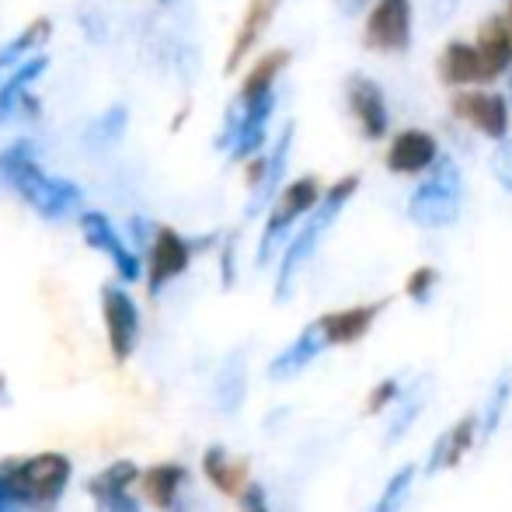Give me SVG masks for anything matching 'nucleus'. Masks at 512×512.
I'll list each match as a JSON object with an SVG mask.
<instances>
[{
  "mask_svg": "<svg viewBox=\"0 0 512 512\" xmlns=\"http://www.w3.org/2000/svg\"><path fill=\"white\" fill-rule=\"evenodd\" d=\"M0 189L18 192L42 220H67L81 206V189L70 178H53L42 171L32 140H14L0 150Z\"/></svg>",
  "mask_w": 512,
  "mask_h": 512,
  "instance_id": "obj_1",
  "label": "nucleus"
},
{
  "mask_svg": "<svg viewBox=\"0 0 512 512\" xmlns=\"http://www.w3.org/2000/svg\"><path fill=\"white\" fill-rule=\"evenodd\" d=\"M359 182H363L359 175H345V178H338L331 189L321 192L317 206L307 213V223L297 230V237H293L290 248H286V255H283V265H279V279H276V300L290 297L297 272L310 262V255H314L317 244L324 241V234L331 230V223L338 220V213H342V209L349 206V199L359 192Z\"/></svg>",
  "mask_w": 512,
  "mask_h": 512,
  "instance_id": "obj_2",
  "label": "nucleus"
},
{
  "mask_svg": "<svg viewBox=\"0 0 512 512\" xmlns=\"http://www.w3.org/2000/svg\"><path fill=\"white\" fill-rule=\"evenodd\" d=\"M70 464L63 453H39V457L18 460L11 467H0L4 488L18 506H28L32 512H49L60 502L63 488L70 485Z\"/></svg>",
  "mask_w": 512,
  "mask_h": 512,
  "instance_id": "obj_3",
  "label": "nucleus"
},
{
  "mask_svg": "<svg viewBox=\"0 0 512 512\" xmlns=\"http://www.w3.org/2000/svg\"><path fill=\"white\" fill-rule=\"evenodd\" d=\"M460 206H464V182H460L457 161L439 154L436 161H432L425 182H418V189L411 192L408 220L425 230H439V227L457 223Z\"/></svg>",
  "mask_w": 512,
  "mask_h": 512,
  "instance_id": "obj_4",
  "label": "nucleus"
},
{
  "mask_svg": "<svg viewBox=\"0 0 512 512\" xmlns=\"http://www.w3.org/2000/svg\"><path fill=\"white\" fill-rule=\"evenodd\" d=\"M321 199V182L314 175H304L297 182H290L283 192H276L269 209V220H265L262 241H258V265H269V258L276 255V248L286 241V234L293 230V223L304 220L310 209Z\"/></svg>",
  "mask_w": 512,
  "mask_h": 512,
  "instance_id": "obj_5",
  "label": "nucleus"
},
{
  "mask_svg": "<svg viewBox=\"0 0 512 512\" xmlns=\"http://www.w3.org/2000/svg\"><path fill=\"white\" fill-rule=\"evenodd\" d=\"M363 46L373 53H408L411 0H373L370 14H366Z\"/></svg>",
  "mask_w": 512,
  "mask_h": 512,
  "instance_id": "obj_6",
  "label": "nucleus"
},
{
  "mask_svg": "<svg viewBox=\"0 0 512 512\" xmlns=\"http://www.w3.org/2000/svg\"><path fill=\"white\" fill-rule=\"evenodd\" d=\"M196 244L185 241L175 227H154V237L147 241V293L161 297V290L178 279L192 262Z\"/></svg>",
  "mask_w": 512,
  "mask_h": 512,
  "instance_id": "obj_7",
  "label": "nucleus"
},
{
  "mask_svg": "<svg viewBox=\"0 0 512 512\" xmlns=\"http://www.w3.org/2000/svg\"><path fill=\"white\" fill-rule=\"evenodd\" d=\"M345 105H349V115L356 119L363 140H384L387 126H391V112H387L384 88L370 74H359L356 70V74L345 77Z\"/></svg>",
  "mask_w": 512,
  "mask_h": 512,
  "instance_id": "obj_8",
  "label": "nucleus"
},
{
  "mask_svg": "<svg viewBox=\"0 0 512 512\" xmlns=\"http://www.w3.org/2000/svg\"><path fill=\"white\" fill-rule=\"evenodd\" d=\"M102 314L108 331V349H112L115 363H126L136 352L140 342V310H136L133 297L122 286H102Z\"/></svg>",
  "mask_w": 512,
  "mask_h": 512,
  "instance_id": "obj_9",
  "label": "nucleus"
},
{
  "mask_svg": "<svg viewBox=\"0 0 512 512\" xmlns=\"http://www.w3.org/2000/svg\"><path fill=\"white\" fill-rule=\"evenodd\" d=\"M453 115L471 122L488 140H506L509 133V102L495 91H460L453 95Z\"/></svg>",
  "mask_w": 512,
  "mask_h": 512,
  "instance_id": "obj_10",
  "label": "nucleus"
},
{
  "mask_svg": "<svg viewBox=\"0 0 512 512\" xmlns=\"http://www.w3.org/2000/svg\"><path fill=\"white\" fill-rule=\"evenodd\" d=\"M81 234H84V241H88V248L112 258L122 283H136V279H140V258L126 248V241H122L119 234H115L112 220H108L105 213H81Z\"/></svg>",
  "mask_w": 512,
  "mask_h": 512,
  "instance_id": "obj_11",
  "label": "nucleus"
},
{
  "mask_svg": "<svg viewBox=\"0 0 512 512\" xmlns=\"http://www.w3.org/2000/svg\"><path fill=\"white\" fill-rule=\"evenodd\" d=\"M391 300H373V304H359V307H345V310H331V314L317 317V331H321L324 345H352L373 328L380 314L387 310Z\"/></svg>",
  "mask_w": 512,
  "mask_h": 512,
  "instance_id": "obj_12",
  "label": "nucleus"
},
{
  "mask_svg": "<svg viewBox=\"0 0 512 512\" xmlns=\"http://www.w3.org/2000/svg\"><path fill=\"white\" fill-rule=\"evenodd\" d=\"M439 157V143L432 133L425 129H401L398 136L387 147V171L391 175H422V171L432 168V161Z\"/></svg>",
  "mask_w": 512,
  "mask_h": 512,
  "instance_id": "obj_13",
  "label": "nucleus"
},
{
  "mask_svg": "<svg viewBox=\"0 0 512 512\" xmlns=\"http://www.w3.org/2000/svg\"><path fill=\"white\" fill-rule=\"evenodd\" d=\"M136 478H140V471H136V464H129V460H119V464L105 467L102 474H95V478L88 481V492H91V499H95L98 512H143L140 502L126 492L129 481H136Z\"/></svg>",
  "mask_w": 512,
  "mask_h": 512,
  "instance_id": "obj_14",
  "label": "nucleus"
},
{
  "mask_svg": "<svg viewBox=\"0 0 512 512\" xmlns=\"http://www.w3.org/2000/svg\"><path fill=\"white\" fill-rule=\"evenodd\" d=\"M279 4H283V0H248V11H244L241 25H237L234 42H230V53H227V63H223V74H237V67H241V63L248 60L251 53H255L258 39H262L265 28L272 25Z\"/></svg>",
  "mask_w": 512,
  "mask_h": 512,
  "instance_id": "obj_15",
  "label": "nucleus"
},
{
  "mask_svg": "<svg viewBox=\"0 0 512 512\" xmlns=\"http://www.w3.org/2000/svg\"><path fill=\"white\" fill-rule=\"evenodd\" d=\"M485 67V84L499 81L502 74H509L512 67V32L502 14H492L478 25V42H474Z\"/></svg>",
  "mask_w": 512,
  "mask_h": 512,
  "instance_id": "obj_16",
  "label": "nucleus"
},
{
  "mask_svg": "<svg viewBox=\"0 0 512 512\" xmlns=\"http://www.w3.org/2000/svg\"><path fill=\"white\" fill-rule=\"evenodd\" d=\"M293 133H297V126H293V122H286L283 133H279V140H276V147H272V154L265 157V175H262V182H258V189H251L248 216H255L258 209L269 206L272 199H276L279 182H283V175H286V164H290Z\"/></svg>",
  "mask_w": 512,
  "mask_h": 512,
  "instance_id": "obj_17",
  "label": "nucleus"
},
{
  "mask_svg": "<svg viewBox=\"0 0 512 512\" xmlns=\"http://www.w3.org/2000/svg\"><path fill=\"white\" fill-rule=\"evenodd\" d=\"M324 349H328V345H324V338H321V331H317V324H307V328L297 335V342H290L269 363V377L272 380H290V377H297V373L307 370V366L314 363V359L321 356Z\"/></svg>",
  "mask_w": 512,
  "mask_h": 512,
  "instance_id": "obj_18",
  "label": "nucleus"
},
{
  "mask_svg": "<svg viewBox=\"0 0 512 512\" xmlns=\"http://www.w3.org/2000/svg\"><path fill=\"white\" fill-rule=\"evenodd\" d=\"M439 77H443L450 88H467V84H485V67H481V56L471 42L453 39L450 46L439 56Z\"/></svg>",
  "mask_w": 512,
  "mask_h": 512,
  "instance_id": "obj_19",
  "label": "nucleus"
},
{
  "mask_svg": "<svg viewBox=\"0 0 512 512\" xmlns=\"http://www.w3.org/2000/svg\"><path fill=\"white\" fill-rule=\"evenodd\" d=\"M474 439H478V415H464L457 425H450V429L436 439V446H432V453H429V474L457 467L460 460H464V453L474 446Z\"/></svg>",
  "mask_w": 512,
  "mask_h": 512,
  "instance_id": "obj_20",
  "label": "nucleus"
},
{
  "mask_svg": "<svg viewBox=\"0 0 512 512\" xmlns=\"http://www.w3.org/2000/svg\"><path fill=\"white\" fill-rule=\"evenodd\" d=\"M46 67H49V56L32 53L25 63H18V67L11 70V77L0 84V122L11 119V112L18 108L21 95H25V91L32 88V84L39 81L42 74H46Z\"/></svg>",
  "mask_w": 512,
  "mask_h": 512,
  "instance_id": "obj_21",
  "label": "nucleus"
},
{
  "mask_svg": "<svg viewBox=\"0 0 512 512\" xmlns=\"http://www.w3.org/2000/svg\"><path fill=\"white\" fill-rule=\"evenodd\" d=\"M185 467L182 464H157L150 471H143V495L150 499V506L157 509H171L178 502V492L185 485Z\"/></svg>",
  "mask_w": 512,
  "mask_h": 512,
  "instance_id": "obj_22",
  "label": "nucleus"
},
{
  "mask_svg": "<svg viewBox=\"0 0 512 512\" xmlns=\"http://www.w3.org/2000/svg\"><path fill=\"white\" fill-rule=\"evenodd\" d=\"M203 471L223 495H241L248 488V467L241 460H230V453L223 446H209L203 457Z\"/></svg>",
  "mask_w": 512,
  "mask_h": 512,
  "instance_id": "obj_23",
  "label": "nucleus"
},
{
  "mask_svg": "<svg viewBox=\"0 0 512 512\" xmlns=\"http://www.w3.org/2000/svg\"><path fill=\"white\" fill-rule=\"evenodd\" d=\"M290 60H293L290 49H272V53H265L262 60H255V67H251L248 77L241 81L237 98H258V95H269V91H276L279 74L290 67Z\"/></svg>",
  "mask_w": 512,
  "mask_h": 512,
  "instance_id": "obj_24",
  "label": "nucleus"
},
{
  "mask_svg": "<svg viewBox=\"0 0 512 512\" xmlns=\"http://www.w3.org/2000/svg\"><path fill=\"white\" fill-rule=\"evenodd\" d=\"M49 35H53V21L42 14V18H35L25 32L14 35V39L0 49V74H4V70H14L21 60H28L32 53H39V46H46Z\"/></svg>",
  "mask_w": 512,
  "mask_h": 512,
  "instance_id": "obj_25",
  "label": "nucleus"
},
{
  "mask_svg": "<svg viewBox=\"0 0 512 512\" xmlns=\"http://www.w3.org/2000/svg\"><path fill=\"white\" fill-rule=\"evenodd\" d=\"M126 122H129L126 105H115V108H108L105 115H98L84 136L91 140V147H112V143H119L122 133H126Z\"/></svg>",
  "mask_w": 512,
  "mask_h": 512,
  "instance_id": "obj_26",
  "label": "nucleus"
},
{
  "mask_svg": "<svg viewBox=\"0 0 512 512\" xmlns=\"http://www.w3.org/2000/svg\"><path fill=\"white\" fill-rule=\"evenodd\" d=\"M216 401L223 405V411H237V405L244 401V356H234L223 366L220 380H216Z\"/></svg>",
  "mask_w": 512,
  "mask_h": 512,
  "instance_id": "obj_27",
  "label": "nucleus"
},
{
  "mask_svg": "<svg viewBox=\"0 0 512 512\" xmlns=\"http://www.w3.org/2000/svg\"><path fill=\"white\" fill-rule=\"evenodd\" d=\"M415 467H401L398 474H394L391 481H387V488L380 492V502L373 506V512H398L401 506H405V499H408V492H411V485H415Z\"/></svg>",
  "mask_w": 512,
  "mask_h": 512,
  "instance_id": "obj_28",
  "label": "nucleus"
},
{
  "mask_svg": "<svg viewBox=\"0 0 512 512\" xmlns=\"http://www.w3.org/2000/svg\"><path fill=\"white\" fill-rule=\"evenodd\" d=\"M509 398H512V370H506L499 380H495V391H492V398H488V408H485V425H481V432H485V436H492V432L499 429L502 415H506Z\"/></svg>",
  "mask_w": 512,
  "mask_h": 512,
  "instance_id": "obj_29",
  "label": "nucleus"
},
{
  "mask_svg": "<svg viewBox=\"0 0 512 512\" xmlns=\"http://www.w3.org/2000/svg\"><path fill=\"white\" fill-rule=\"evenodd\" d=\"M436 283H439V272L432 269V265H422V269H415L408 276L405 290H408V297L415 300V304H425V300L432 297V290H436Z\"/></svg>",
  "mask_w": 512,
  "mask_h": 512,
  "instance_id": "obj_30",
  "label": "nucleus"
},
{
  "mask_svg": "<svg viewBox=\"0 0 512 512\" xmlns=\"http://www.w3.org/2000/svg\"><path fill=\"white\" fill-rule=\"evenodd\" d=\"M401 394V384H398V377H387V380H380L377 387L370 391V398H366V415H380L387 405H391L394 398Z\"/></svg>",
  "mask_w": 512,
  "mask_h": 512,
  "instance_id": "obj_31",
  "label": "nucleus"
},
{
  "mask_svg": "<svg viewBox=\"0 0 512 512\" xmlns=\"http://www.w3.org/2000/svg\"><path fill=\"white\" fill-rule=\"evenodd\" d=\"M492 175L506 192H512V140H502L492 154Z\"/></svg>",
  "mask_w": 512,
  "mask_h": 512,
  "instance_id": "obj_32",
  "label": "nucleus"
},
{
  "mask_svg": "<svg viewBox=\"0 0 512 512\" xmlns=\"http://www.w3.org/2000/svg\"><path fill=\"white\" fill-rule=\"evenodd\" d=\"M418 411H422V394H415V398H411L408 405H405V411L398 415V422H394L391 432H387V443H398V439L405 436V429L418 418Z\"/></svg>",
  "mask_w": 512,
  "mask_h": 512,
  "instance_id": "obj_33",
  "label": "nucleus"
},
{
  "mask_svg": "<svg viewBox=\"0 0 512 512\" xmlns=\"http://www.w3.org/2000/svg\"><path fill=\"white\" fill-rule=\"evenodd\" d=\"M241 506L244 512H269V502H265V492L258 485H248L241 492Z\"/></svg>",
  "mask_w": 512,
  "mask_h": 512,
  "instance_id": "obj_34",
  "label": "nucleus"
},
{
  "mask_svg": "<svg viewBox=\"0 0 512 512\" xmlns=\"http://www.w3.org/2000/svg\"><path fill=\"white\" fill-rule=\"evenodd\" d=\"M370 4H373V0H335L338 14H345V18H356V14H363Z\"/></svg>",
  "mask_w": 512,
  "mask_h": 512,
  "instance_id": "obj_35",
  "label": "nucleus"
},
{
  "mask_svg": "<svg viewBox=\"0 0 512 512\" xmlns=\"http://www.w3.org/2000/svg\"><path fill=\"white\" fill-rule=\"evenodd\" d=\"M230 283H234V241L223 251V286H230Z\"/></svg>",
  "mask_w": 512,
  "mask_h": 512,
  "instance_id": "obj_36",
  "label": "nucleus"
},
{
  "mask_svg": "<svg viewBox=\"0 0 512 512\" xmlns=\"http://www.w3.org/2000/svg\"><path fill=\"white\" fill-rule=\"evenodd\" d=\"M262 175H265V157H258V161H251V168H248V189H258Z\"/></svg>",
  "mask_w": 512,
  "mask_h": 512,
  "instance_id": "obj_37",
  "label": "nucleus"
},
{
  "mask_svg": "<svg viewBox=\"0 0 512 512\" xmlns=\"http://www.w3.org/2000/svg\"><path fill=\"white\" fill-rule=\"evenodd\" d=\"M506 25H509V32H512V0H509V11H506Z\"/></svg>",
  "mask_w": 512,
  "mask_h": 512,
  "instance_id": "obj_38",
  "label": "nucleus"
},
{
  "mask_svg": "<svg viewBox=\"0 0 512 512\" xmlns=\"http://www.w3.org/2000/svg\"><path fill=\"white\" fill-rule=\"evenodd\" d=\"M509 95H512V67H509Z\"/></svg>",
  "mask_w": 512,
  "mask_h": 512,
  "instance_id": "obj_39",
  "label": "nucleus"
},
{
  "mask_svg": "<svg viewBox=\"0 0 512 512\" xmlns=\"http://www.w3.org/2000/svg\"><path fill=\"white\" fill-rule=\"evenodd\" d=\"M171 512H185V509H175V506H171Z\"/></svg>",
  "mask_w": 512,
  "mask_h": 512,
  "instance_id": "obj_40",
  "label": "nucleus"
}]
</instances>
